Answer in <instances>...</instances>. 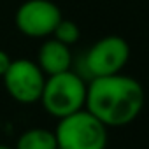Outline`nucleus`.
I'll return each instance as SVG.
<instances>
[{
  "instance_id": "nucleus-2",
  "label": "nucleus",
  "mask_w": 149,
  "mask_h": 149,
  "mask_svg": "<svg viewBox=\"0 0 149 149\" xmlns=\"http://www.w3.org/2000/svg\"><path fill=\"white\" fill-rule=\"evenodd\" d=\"M88 84L79 72L65 70L46 77L40 104L46 112L56 119L74 114L86 105Z\"/></svg>"
},
{
  "instance_id": "nucleus-6",
  "label": "nucleus",
  "mask_w": 149,
  "mask_h": 149,
  "mask_svg": "<svg viewBox=\"0 0 149 149\" xmlns=\"http://www.w3.org/2000/svg\"><path fill=\"white\" fill-rule=\"evenodd\" d=\"M61 19L60 7L51 0H26L18 7L14 16L16 28L30 39L51 37Z\"/></svg>"
},
{
  "instance_id": "nucleus-4",
  "label": "nucleus",
  "mask_w": 149,
  "mask_h": 149,
  "mask_svg": "<svg viewBox=\"0 0 149 149\" xmlns=\"http://www.w3.org/2000/svg\"><path fill=\"white\" fill-rule=\"evenodd\" d=\"M130 60V44L119 35H107L98 39L83 56V70L93 77L119 74Z\"/></svg>"
},
{
  "instance_id": "nucleus-1",
  "label": "nucleus",
  "mask_w": 149,
  "mask_h": 149,
  "mask_svg": "<svg viewBox=\"0 0 149 149\" xmlns=\"http://www.w3.org/2000/svg\"><path fill=\"white\" fill-rule=\"evenodd\" d=\"M146 104L142 84L125 74L93 77L88 83L86 105L107 128L126 126L139 118Z\"/></svg>"
},
{
  "instance_id": "nucleus-11",
  "label": "nucleus",
  "mask_w": 149,
  "mask_h": 149,
  "mask_svg": "<svg viewBox=\"0 0 149 149\" xmlns=\"http://www.w3.org/2000/svg\"><path fill=\"white\" fill-rule=\"evenodd\" d=\"M0 149H13V147H9V146H6V144H0Z\"/></svg>"
},
{
  "instance_id": "nucleus-3",
  "label": "nucleus",
  "mask_w": 149,
  "mask_h": 149,
  "mask_svg": "<svg viewBox=\"0 0 149 149\" xmlns=\"http://www.w3.org/2000/svg\"><path fill=\"white\" fill-rule=\"evenodd\" d=\"M58 149H107V126L88 109L58 119Z\"/></svg>"
},
{
  "instance_id": "nucleus-9",
  "label": "nucleus",
  "mask_w": 149,
  "mask_h": 149,
  "mask_svg": "<svg viewBox=\"0 0 149 149\" xmlns=\"http://www.w3.org/2000/svg\"><path fill=\"white\" fill-rule=\"evenodd\" d=\"M53 37L58 39L60 42L67 44V46H72V44H76L81 37V30L77 26L76 21H70V19H61L58 23V26L54 28L53 32Z\"/></svg>"
},
{
  "instance_id": "nucleus-5",
  "label": "nucleus",
  "mask_w": 149,
  "mask_h": 149,
  "mask_svg": "<svg viewBox=\"0 0 149 149\" xmlns=\"http://www.w3.org/2000/svg\"><path fill=\"white\" fill-rule=\"evenodd\" d=\"M2 79L9 97L19 104L28 105L40 100L46 74L37 65V61H32L28 58H18L11 61Z\"/></svg>"
},
{
  "instance_id": "nucleus-7",
  "label": "nucleus",
  "mask_w": 149,
  "mask_h": 149,
  "mask_svg": "<svg viewBox=\"0 0 149 149\" xmlns=\"http://www.w3.org/2000/svg\"><path fill=\"white\" fill-rule=\"evenodd\" d=\"M37 65L46 76L60 74L72 68V51L70 46L60 42L58 39H47L42 42L37 53Z\"/></svg>"
},
{
  "instance_id": "nucleus-10",
  "label": "nucleus",
  "mask_w": 149,
  "mask_h": 149,
  "mask_svg": "<svg viewBox=\"0 0 149 149\" xmlns=\"http://www.w3.org/2000/svg\"><path fill=\"white\" fill-rule=\"evenodd\" d=\"M11 56L6 53V51H2L0 49V77H4V74L7 72V68H9V65H11Z\"/></svg>"
},
{
  "instance_id": "nucleus-8",
  "label": "nucleus",
  "mask_w": 149,
  "mask_h": 149,
  "mask_svg": "<svg viewBox=\"0 0 149 149\" xmlns=\"http://www.w3.org/2000/svg\"><path fill=\"white\" fill-rule=\"evenodd\" d=\"M16 149H58L56 135L46 128H28L18 137Z\"/></svg>"
}]
</instances>
